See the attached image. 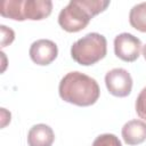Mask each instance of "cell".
Returning a JSON list of instances; mask_svg holds the SVG:
<instances>
[{
	"instance_id": "277c9868",
	"label": "cell",
	"mask_w": 146,
	"mask_h": 146,
	"mask_svg": "<svg viewBox=\"0 0 146 146\" xmlns=\"http://www.w3.org/2000/svg\"><path fill=\"white\" fill-rule=\"evenodd\" d=\"M107 41L103 34L91 32L75 41L71 47V57L80 65H94L106 56Z\"/></svg>"
},
{
	"instance_id": "ba28073f",
	"label": "cell",
	"mask_w": 146,
	"mask_h": 146,
	"mask_svg": "<svg viewBox=\"0 0 146 146\" xmlns=\"http://www.w3.org/2000/svg\"><path fill=\"white\" fill-rule=\"evenodd\" d=\"M121 133L127 145H139L146 140V122L130 120L122 127Z\"/></svg>"
},
{
	"instance_id": "5bb4252c",
	"label": "cell",
	"mask_w": 146,
	"mask_h": 146,
	"mask_svg": "<svg viewBox=\"0 0 146 146\" xmlns=\"http://www.w3.org/2000/svg\"><path fill=\"white\" fill-rule=\"evenodd\" d=\"M143 55H144V58H145V60H146V44L143 47Z\"/></svg>"
},
{
	"instance_id": "6da1fadb",
	"label": "cell",
	"mask_w": 146,
	"mask_h": 146,
	"mask_svg": "<svg viewBox=\"0 0 146 146\" xmlns=\"http://www.w3.org/2000/svg\"><path fill=\"white\" fill-rule=\"evenodd\" d=\"M58 92L64 102L86 107L94 105L98 100L100 89L94 78L74 71L62 78L58 86Z\"/></svg>"
},
{
	"instance_id": "5b68a950",
	"label": "cell",
	"mask_w": 146,
	"mask_h": 146,
	"mask_svg": "<svg viewBox=\"0 0 146 146\" xmlns=\"http://www.w3.org/2000/svg\"><path fill=\"white\" fill-rule=\"evenodd\" d=\"M141 50V41L131 33H121L114 39V52L123 62H135Z\"/></svg>"
},
{
	"instance_id": "7c38bea8",
	"label": "cell",
	"mask_w": 146,
	"mask_h": 146,
	"mask_svg": "<svg viewBox=\"0 0 146 146\" xmlns=\"http://www.w3.org/2000/svg\"><path fill=\"white\" fill-rule=\"evenodd\" d=\"M136 112L138 114V116L140 119H143L144 121H146V87L141 89V91L139 92L137 99H136Z\"/></svg>"
},
{
	"instance_id": "52a82bcc",
	"label": "cell",
	"mask_w": 146,
	"mask_h": 146,
	"mask_svg": "<svg viewBox=\"0 0 146 146\" xmlns=\"http://www.w3.org/2000/svg\"><path fill=\"white\" fill-rule=\"evenodd\" d=\"M29 54L33 63L44 66L49 65L56 59L58 55V48L54 41L48 39H40L31 44Z\"/></svg>"
},
{
	"instance_id": "30bf717a",
	"label": "cell",
	"mask_w": 146,
	"mask_h": 146,
	"mask_svg": "<svg viewBox=\"0 0 146 146\" xmlns=\"http://www.w3.org/2000/svg\"><path fill=\"white\" fill-rule=\"evenodd\" d=\"M130 25L140 32H146V2L135 5L129 13Z\"/></svg>"
},
{
	"instance_id": "8fae6325",
	"label": "cell",
	"mask_w": 146,
	"mask_h": 146,
	"mask_svg": "<svg viewBox=\"0 0 146 146\" xmlns=\"http://www.w3.org/2000/svg\"><path fill=\"white\" fill-rule=\"evenodd\" d=\"M92 146H122L120 139L113 133H103L96 137Z\"/></svg>"
},
{
	"instance_id": "3957f363",
	"label": "cell",
	"mask_w": 146,
	"mask_h": 146,
	"mask_svg": "<svg viewBox=\"0 0 146 146\" xmlns=\"http://www.w3.org/2000/svg\"><path fill=\"white\" fill-rule=\"evenodd\" d=\"M52 10L50 0H3L0 3V14L14 21H41Z\"/></svg>"
},
{
	"instance_id": "4fadbf2b",
	"label": "cell",
	"mask_w": 146,
	"mask_h": 146,
	"mask_svg": "<svg viewBox=\"0 0 146 146\" xmlns=\"http://www.w3.org/2000/svg\"><path fill=\"white\" fill-rule=\"evenodd\" d=\"M0 29H1V35H2L1 36V47L3 48V47L10 44L14 41L15 33H14V31L11 29L7 27L6 25H1Z\"/></svg>"
},
{
	"instance_id": "7a4b0ae2",
	"label": "cell",
	"mask_w": 146,
	"mask_h": 146,
	"mask_svg": "<svg viewBox=\"0 0 146 146\" xmlns=\"http://www.w3.org/2000/svg\"><path fill=\"white\" fill-rule=\"evenodd\" d=\"M110 1L103 0H71L58 15V24L70 33L79 32L87 27L90 19L104 11Z\"/></svg>"
},
{
	"instance_id": "9c48e42d",
	"label": "cell",
	"mask_w": 146,
	"mask_h": 146,
	"mask_svg": "<svg viewBox=\"0 0 146 146\" xmlns=\"http://www.w3.org/2000/svg\"><path fill=\"white\" fill-rule=\"evenodd\" d=\"M55 140V133L52 129L44 124L39 123L33 125L27 133L29 146H51Z\"/></svg>"
},
{
	"instance_id": "8992f818",
	"label": "cell",
	"mask_w": 146,
	"mask_h": 146,
	"mask_svg": "<svg viewBox=\"0 0 146 146\" xmlns=\"http://www.w3.org/2000/svg\"><path fill=\"white\" fill-rule=\"evenodd\" d=\"M105 84L111 95L115 97H127L132 89V78L127 70L116 67L106 73Z\"/></svg>"
}]
</instances>
